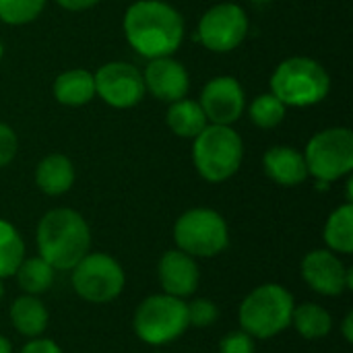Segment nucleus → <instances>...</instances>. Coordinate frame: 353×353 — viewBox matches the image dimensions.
I'll return each mask as SVG.
<instances>
[{"mask_svg": "<svg viewBox=\"0 0 353 353\" xmlns=\"http://www.w3.org/2000/svg\"><path fill=\"white\" fill-rule=\"evenodd\" d=\"M128 43L145 58L172 56L184 39L182 14L161 0H139L124 14Z\"/></svg>", "mask_w": 353, "mask_h": 353, "instance_id": "f257e3e1", "label": "nucleus"}, {"mask_svg": "<svg viewBox=\"0 0 353 353\" xmlns=\"http://www.w3.org/2000/svg\"><path fill=\"white\" fill-rule=\"evenodd\" d=\"M39 256L56 271H70L91 248V232L81 213L60 207L48 211L37 225Z\"/></svg>", "mask_w": 353, "mask_h": 353, "instance_id": "f03ea898", "label": "nucleus"}, {"mask_svg": "<svg viewBox=\"0 0 353 353\" xmlns=\"http://www.w3.org/2000/svg\"><path fill=\"white\" fill-rule=\"evenodd\" d=\"M331 89V79L325 66L306 56L283 60L271 77V93L292 108H308L321 103Z\"/></svg>", "mask_w": 353, "mask_h": 353, "instance_id": "7ed1b4c3", "label": "nucleus"}, {"mask_svg": "<svg viewBox=\"0 0 353 353\" xmlns=\"http://www.w3.org/2000/svg\"><path fill=\"white\" fill-rule=\"evenodd\" d=\"M294 296L279 283H265L252 290L238 312L242 331L254 339H271L292 325Z\"/></svg>", "mask_w": 353, "mask_h": 353, "instance_id": "20e7f679", "label": "nucleus"}, {"mask_svg": "<svg viewBox=\"0 0 353 353\" xmlns=\"http://www.w3.org/2000/svg\"><path fill=\"white\" fill-rule=\"evenodd\" d=\"M244 145L240 134L232 126L207 124L205 130L194 139L192 159L196 172L207 182H225L242 165Z\"/></svg>", "mask_w": 353, "mask_h": 353, "instance_id": "39448f33", "label": "nucleus"}, {"mask_svg": "<svg viewBox=\"0 0 353 353\" xmlns=\"http://www.w3.org/2000/svg\"><path fill=\"white\" fill-rule=\"evenodd\" d=\"M132 327L137 337L147 345H168L190 327L186 302L168 294L149 296L139 304Z\"/></svg>", "mask_w": 353, "mask_h": 353, "instance_id": "423d86ee", "label": "nucleus"}, {"mask_svg": "<svg viewBox=\"0 0 353 353\" xmlns=\"http://www.w3.org/2000/svg\"><path fill=\"white\" fill-rule=\"evenodd\" d=\"M174 240L178 250L190 256L211 259L223 252L230 244V230L225 219L207 207L182 213L174 225Z\"/></svg>", "mask_w": 353, "mask_h": 353, "instance_id": "0eeeda50", "label": "nucleus"}, {"mask_svg": "<svg viewBox=\"0 0 353 353\" xmlns=\"http://www.w3.org/2000/svg\"><path fill=\"white\" fill-rule=\"evenodd\" d=\"M308 176L319 182H333L347 176L353 170V132L337 126L316 132L304 151Z\"/></svg>", "mask_w": 353, "mask_h": 353, "instance_id": "6e6552de", "label": "nucleus"}, {"mask_svg": "<svg viewBox=\"0 0 353 353\" xmlns=\"http://www.w3.org/2000/svg\"><path fill=\"white\" fill-rule=\"evenodd\" d=\"M70 271L74 292L91 304L116 300L126 283L120 263L103 252H87Z\"/></svg>", "mask_w": 353, "mask_h": 353, "instance_id": "1a4fd4ad", "label": "nucleus"}, {"mask_svg": "<svg viewBox=\"0 0 353 353\" xmlns=\"http://www.w3.org/2000/svg\"><path fill=\"white\" fill-rule=\"evenodd\" d=\"M248 33V17L242 6L234 2H221L211 6L199 21L194 39H199L211 52L236 50Z\"/></svg>", "mask_w": 353, "mask_h": 353, "instance_id": "9d476101", "label": "nucleus"}, {"mask_svg": "<svg viewBox=\"0 0 353 353\" xmlns=\"http://www.w3.org/2000/svg\"><path fill=\"white\" fill-rule=\"evenodd\" d=\"M95 93L112 108H132L145 95L143 72L130 62H108L95 74Z\"/></svg>", "mask_w": 353, "mask_h": 353, "instance_id": "9b49d317", "label": "nucleus"}, {"mask_svg": "<svg viewBox=\"0 0 353 353\" xmlns=\"http://www.w3.org/2000/svg\"><path fill=\"white\" fill-rule=\"evenodd\" d=\"M199 103L211 124L230 126L244 112V89L234 77H215L203 87Z\"/></svg>", "mask_w": 353, "mask_h": 353, "instance_id": "f8f14e48", "label": "nucleus"}, {"mask_svg": "<svg viewBox=\"0 0 353 353\" xmlns=\"http://www.w3.org/2000/svg\"><path fill=\"white\" fill-rule=\"evenodd\" d=\"M304 281L321 296H341L347 292V269L331 250H312L302 261Z\"/></svg>", "mask_w": 353, "mask_h": 353, "instance_id": "ddd939ff", "label": "nucleus"}, {"mask_svg": "<svg viewBox=\"0 0 353 353\" xmlns=\"http://www.w3.org/2000/svg\"><path fill=\"white\" fill-rule=\"evenodd\" d=\"M143 81L145 89H149L157 99L168 103L184 99L190 85L186 68L172 56L153 58L145 68Z\"/></svg>", "mask_w": 353, "mask_h": 353, "instance_id": "4468645a", "label": "nucleus"}, {"mask_svg": "<svg viewBox=\"0 0 353 353\" xmlns=\"http://www.w3.org/2000/svg\"><path fill=\"white\" fill-rule=\"evenodd\" d=\"M157 275L163 294L174 298L192 296L199 290V281H201V273L194 256L182 250H168L159 261Z\"/></svg>", "mask_w": 353, "mask_h": 353, "instance_id": "2eb2a0df", "label": "nucleus"}, {"mask_svg": "<svg viewBox=\"0 0 353 353\" xmlns=\"http://www.w3.org/2000/svg\"><path fill=\"white\" fill-rule=\"evenodd\" d=\"M263 168L265 174L281 186H298L308 178L304 153L285 145L269 149L263 157Z\"/></svg>", "mask_w": 353, "mask_h": 353, "instance_id": "dca6fc26", "label": "nucleus"}, {"mask_svg": "<svg viewBox=\"0 0 353 353\" xmlns=\"http://www.w3.org/2000/svg\"><path fill=\"white\" fill-rule=\"evenodd\" d=\"M35 184L50 196L64 194L74 184V165L66 155L52 153L43 157L35 170Z\"/></svg>", "mask_w": 353, "mask_h": 353, "instance_id": "f3484780", "label": "nucleus"}, {"mask_svg": "<svg viewBox=\"0 0 353 353\" xmlns=\"http://www.w3.org/2000/svg\"><path fill=\"white\" fill-rule=\"evenodd\" d=\"M54 95L62 105H85L95 95V79L85 68H72L56 77Z\"/></svg>", "mask_w": 353, "mask_h": 353, "instance_id": "a211bd4d", "label": "nucleus"}, {"mask_svg": "<svg viewBox=\"0 0 353 353\" xmlns=\"http://www.w3.org/2000/svg\"><path fill=\"white\" fill-rule=\"evenodd\" d=\"M50 314L43 306V302L37 296H21L10 306V323L17 329V333L25 337H39L48 329Z\"/></svg>", "mask_w": 353, "mask_h": 353, "instance_id": "6ab92c4d", "label": "nucleus"}, {"mask_svg": "<svg viewBox=\"0 0 353 353\" xmlns=\"http://www.w3.org/2000/svg\"><path fill=\"white\" fill-rule=\"evenodd\" d=\"M165 122L172 128V132L182 139H196L209 124L201 103L192 99L172 101L165 114Z\"/></svg>", "mask_w": 353, "mask_h": 353, "instance_id": "aec40b11", "label": "nucleus"}, {"mask_svg": "<svg viewBox=\"0 0 353 353\" xmlns=\"http://www.w3.org/2000/svg\"><path fill=\"white\" fill-rule=\"evenodd\" d=\"M292 325L296 327V331L304 339L314 341V339H323V337H327L331 333L333 319L323 306H319L314 302H306V304L294 306Z\"/></svg>", "mask_w": 353, "mask_h": 353, "instance_id": "412c9836", "label": "nucleus"}, {"mask_svg": "<svg viewBox=\"0 0 353 353\" xmlns=\"http://www.w3.org/2000/svg\"><path fill=\"white\" fill-rule=\"evenodd\" d=\"M325 242L331 252L352 254L353 252V205L345 203L331 213L325 225Z\"/></svg>", "mask_w": 353, "mask_h": 353, "instance_id": "4be33fe9", "label": "nucleus"}, {"mask_svg": "<svg viewBox=\"0 0 353 353\" xmlns=\"http://www.w3.org/2000/svg\"><path fill=\"white\" fill-rule=\"evenodd\" d=\"M54 273H56V269L52 265H48L41 256H31V259H23L14 277H17L19 288L25 294L39 296L52 288Z\"/></svg>", "mask_w": 353, "mask_h": 353, "instance_id": "5701e85b", "label": "nucleus"}, {"mask_svg": "<svg viewBox=\"0 0 353 353\" xmlns=\"http://www.w3.org/2000/svg\"><path fill=\"white\" fill-rule=\"evenodd\" d=\"M25 259V244L17 228L0 219V279L12 277Z\"/></svg>", "mask_w": 353, "mask_h": 353, "instance_id": "b1692460", "label": "nucleus"}, {"mask_svg": "<svg viewBox=\"0 0 353 353\" xmlns=\"http://www.w3.org/2000/svg\"><path fill=\"white\" fill-rule=\"evenodd\" d=\"M285 108L273 93L259 95L250 105V120L259 128H275L285 118Z\"/></svg>", "mask_w": 353, "mask_h": 353, "instance_id": "393cba45", "label": "nucleus"}, {"mask_svg": "<svg viewBox=\"0 0 353 353\" xmlns=\"http://www.w3.org/2000/svg\"><path fill=\"white\" fill-rule=\"evenodd\" d=\"M46 0H0V21L8 25H25L39 17Z\"/></svg>", "mask_w": 353, "mask_h": 353, "instance_id": "a878e982", "label": "nucleus"}, {"mask_svg": "<svg viewBox=\"0 0 353 353\" xmlns=\"http://www.w3.org/2000/svg\"><path fill=\"white\" fill-rule=\"evenodd\" d=\"M186 310H188V325L199 327V329L211 327L219 316V310H217L215 302H211L207 298L192 300L190 304H186Z\"/></svg>", "mask_w": 353, "mask_h": 353, "instance_id": "bb28decb", "label": "nucleus"}, {"mask_svg": "<svg viewBox=\"0 0 353 353\" xmlns=\"http://www.w3.org/2000/svg\"><path fill=\"white\" fill-rule=\"evenodd\" d=\"M219 353H254V337L246 331H232L221 339Z\"/></svg>", "mask_w": 353, "mask_h": 353, "instance_id": "cd10ccee", "label": "nucleus"}, {"mask_svg": "<svg viewBox=\"0 0 353 353\" xmlns=\"http://www.w3.org/2000/svg\"><path fill=\"white\" fill-rule=\"evenodd\" d=\"M17 147H19V141H17L14 130L8 124L0 122V168L8 165L14 159Z\"/></svg>", "mask_w": 353, "mask_h": 353, "instance_id": "c85d7f7f", "label": "nucleus"}, {"mask_svg": "<svg viewBox=\"0 0 353 353\" xmlns=\"http://www.w3.org/2000/svg\"><path fill=\"white\" fill-rule=\"evenodd\" d=\"M19 353H62L52 339H31Z\"/></svg>", "mask_w": 353, "mask_h": 353, "instance_id": "c756f323", "label": "nucleus"}, {"mask_svg": "<svg viewBox=\"0 0 353 353\" xmlns=\"http://www.w3.org/2000/svg\"><path fill=\"white\" fill-rule=\"evenodd\" d=\"M97 2L101 0H58V4L66 10H85V8L95 6Z\"/></svg>", "mask_w": 353, "mask_h": 353, "instance_id": "7c9ffc66", "label": "nucleus"}, {"mask_svg": "<svg viewBox=\"0 0 353 353\" xmlns=\"http://www.w3.org/2000/svg\"><path fill=\"white\" fill-rule=\"evenodd\" d=\"M343 337H345V341L347 343H352L353 341V314L350 312L345 319H343Z\"/></svg>", "mask_w": 353, "mask_h": 353, "instance_id": "2f4dec72", "label": "nucleus"}, {"mask_svg": "<svg viewBox=\"0 0 353 353\" xmlns=\"http://www.w3.org/2000/svg\"><path fill=\"white\" fill-rule=\"evenodd\" d=\"M0 353H12V347L8 343V339L4 335H0Z\"/></svg>", "mask_w": 353, "mask_h": 353, "instance_id": "473e14b6", "label": "nucleus"}, {"mask_svg": "<svg viewBox=\"0 0 353 353\" xmlns=\"http://www.w3.org/2000/svg\"><path fill=\"white\" fill-rule=\"evenodd\" d=\"M2 298H4V285H2V279H0V302H2Z\"/></svg>", "mask_w": 353, "mask_h": 353, "instance_id": "72a5a7b5", "label": "nucleus"}, {"mask_svg": "<svg viewBox=\"0 0 353 353\" xmlns=\"http://www.w3.org/2000/svg\"><path fill=\"white\" fill-rule=\"evenodd\" d=\"M2 54H4V46H2V39H0V60H2Z\"/></svg>", "mask_w": 353, "mask_h": 353, "instance_id": "f704fd0d", "label": "nucleus"}]
</instances>
